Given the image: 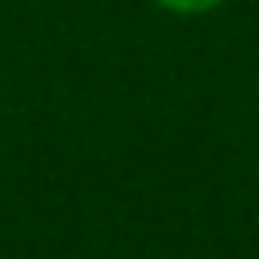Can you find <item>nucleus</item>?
<instances>
[{"label": "nucleus", "mask_w": 259, "mask_h": 259, "mask_svg": "<svg viewBox=\"0 0 259 259\" xmlns=\"http://www.w3.org/2000/svg\"><path fill=\"white\" fill-rule=\"evenodd\" d=\"M154 4L166 8V12H178V16H202V12H214L227 0H154Z\"/></svg>", "instance_id": "f257e3e1"}]
</instances>
